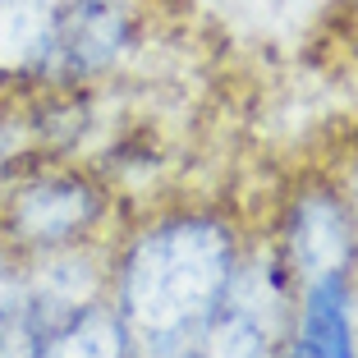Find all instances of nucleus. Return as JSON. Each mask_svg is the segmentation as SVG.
Wrapping results in <instances>:
<instances>
[{
    "label": "nucleus",
    "mask_w": 358,
    "mask_h": 358,
    "mask_svg": "<svg viewBox=\"0 0 358 358\" xmlns=\"http://www.w3.org/2000/svg\"><path fill=\"white\" fill-rule=\"evenodd\" d=\"M110 211H115V193L96 170L37 157L0 189V234L23 257H37L96 243Z\"/></svg>",
    "instance_id": "obj_3"
},
{
    "label": "nucleus",
    "mask_w": 358,
    "mask_h": 358,
    "mask_svg": "<svg viewBox=\"0 0 358 358\" xmlns=\"http://www.w3.org/2000/svg\"><path fill=\"white\" fill-rule=\"evenodd\" d=\"M37 157H42V134H37L32 96L0 92V189Z\"/></svg>",
    "instance_id": "obj_8"
},
{
    "label": "nucleus",
    "mask_w": 358,
    "mask_h": 358,
    "mask_svg": "<svg viewBox=\"0 0 358 358\" xmlns=\"http://www.w3.org/2000/svg\"><path fill=\"white\" fill-rule=\"evenodd\" d=\"M42 340L46 327L19 299L10 308H0V358H42Z\"/></svg>",
    "instance_id": "obj_9"
},
{
    "label": "nucleus",
    "mask_w": 358,
    "mask_h": 358,
    "mask_svg": "<svg viewBox=\"0 0 358 358\" xmlns=\"http://www.w3.org/2000/svg\"><path fill=\"white\" fill-rule=\"evenodd\" d=\"M42 358H129L110 303L96 299L83 313L64 317L60 327H51L42 340Z\"/></svg>",
    "instance_id": "obj_7"
},
{
    "label": "nucleus",
    "mask_w": 358,
    "mask_h": 358,
    "mask_svg": "<svg viewBox=\"0 0 358 358\" xmlns=\"http://www.w3.org/2000/svg\"><path fill=\"white\" fill-rule=\"evenodd\" d=\"M148 0H60L28 69L23 96H83L148 46Z\"/></svg>",
    "instance_id": "obj_2"
},
{
    "label": "nucleus",
    "mask_w": 358,
    "mask_h": 358,
    "mask_svg": "<svg viewBox=\"0 0 358 358\" xmlns=\"http://www.w3.org/2000/svg\"><path fill=\"white\" fill-rule=\"evenodd\" d=\"M243 230L221 207H170L110 257L106 303L129 358H193L243 262Z\"/></svg>",
    "instance_id": "obj_1"
},
{
    "label": "nucleus",
    "mask_w": 358,
    "mask_h": 358,
    "mask_svg": "<svg viewBox=\"0 0 358 358\" xmlns=\"http://www.w3.org/2000/svg\"><path fill=\"white\" fill-rule=\"evenodd\" d=\"M280 358H358L354 275H322L299 285Z\"/></svg>",
    "instance_id": "obj_6"
},
{
    "label": "nucleus",
    "mask_w": 358,
    "mask_h": 358,
    "mask_svg": "<svg viewBox=\"0 0 358 358\" xmlns=\"http://www.w3.org/2000/svg\"><path fill=\"white\" fill-rule=\"evenodd\" d=\"M23 289V253L0 234V308H10Z\"/></svg>",
    "instance_id": "obj_10"
},
{
    "label": "nucleus",
    "mask_w": 358,
    "mask_h": 358,
    "mask_svg": "<svg viewBox=\"0 0 358 358\" xmlns=\"http://www.w3.org/2000/svg\"><path fill=\"white\" fill-rule=\"evenodd\" d=\"M275 253L294 289L322 275L358 271V216L340 179H313L289 193L280 211V230H275Z\"/></svg>",
    "instance_id": "obj_5"
},
{
    "label": "nucleus",
    "mask_w": 358,
    "mask_h": 358,
    "mask_svg": "<svg viewBox=\"0 0 358 358\" xmlns=\"http://www.w3.org/2000/svg\"><path fill=\"white\" fill-rule=\"evenodd\" d=\"M294 313V280L275 243H248L221 313L202 331L193 358H280Z\"/></svg>",
    "instance_id": "obj_4"
}]
</instances>
